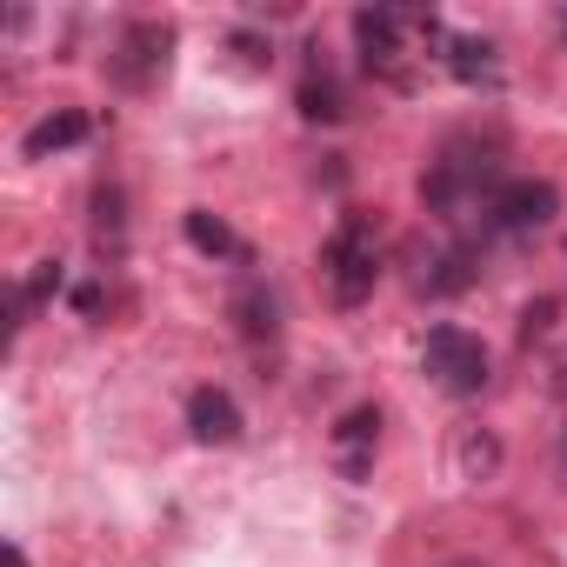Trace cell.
Returning a JSON list of instances; mask_svg holds the SVG:
<instances>
[{
  "instance_id": "obj_1",
  "label": "cell",
  "mask_w": 567,
  "mask_h": 567,
  "mask_svg": "<svg viewBox=\"0 0 567 567\" xmlns=\"http://www.w3.org/2000/svg\"><path fill=\"white\" fill-rule=\"evenodd\" d=\"M321 280H328V295L341 308H361L374 295V280H381V240H374L368 214H341V227L321 240Z\"/></svg>"
},
{
  "instance_id": "obj_2",
  "label": "cell",
  "mask_w": 567,
  "mask_h": 567,
  "mask_svg": "<svg viewBox=\"0 0 567 567\" xmlns=\"http://www.w3.org/2000/svg\"><path fill=\"white\" fill-rule=\"evenodd\" d=\"M414 28H427V21L401 14V8H361L354 14V41H361L368 74H388L394 87H414V74H408V34Z\"/></svg>"
},
{
  "instance_id": "obj_3",
  "label": "cell",
  "mask_w": 567,
  "mask_h": 567,
  "mask_svg": "<svg viewBox=\"0 0 567 567\" xmlns=\"http://www.w3.org/2000/svg\"><path fill=\"white\" fill-rule=\"evenodd\" d=\"M167 54H174V28L167 21H127L114 54H107V74H114V87L141 94V87H154L167 74Z\"/></svg>"
},
{
  "instance_id": "obj_4",
  "label": "cell",
  "mask_w": 567,
  "mask_h": 567,
  "mask_svg": "<svg viewBox=\"0 0 567 567\" xmlns=\"http://www.w3.org/2000/svg\"><path fill=\"white\" fill-rule=\"evenodd\" d=\"M421 368H427L447 394H461V401L487 388V348H481V334H467V328H434L427 348H421Z\"/></svg>"
},
{
  "instance_id": "obj_5",
  "label": "cell",
  "mask_w": 567,
  "mask_h": 567,
  "mask_svg": "<svg viewBox=\"0 0 567 567\" xmlns=\"http://www.w3.org/2000/svg\"><path fill=\"white\" fill-rule=\"evenodd\" d=\"M560 214V187L554 181H501V194L487 200V227L494 234H534Z\"/></svg>"
},
{
  "instance_id": "obj_6",
  "label": "cell",
  "mask_w": 567,
  "mask_h": 567,
  "mask_svg": "<svg viewBox=\"0 0 567 567\" xmlns=\"http://www.w3.org/2000/svg\"><path fill=\"white\" fill-rule=\"evenodd\" d=\"M374 441H381V408H348L334 421V467L348 481H368L374 474Z\"/></svg>"
},
{
  "instance_id": "obj_7",
  "label": "cell",
  "mask_w": 567,
  "mask_h": 567,
  "mask_svg": "<svg viewBox=\"0 0 567 567\" xmlns=\"http://www.w3.org/2000/svg\"><path fill=\"white\" fill-rule=\"evenodd\" d=\"M187 434H194L200 447L240 441V408H234V394H227V388H194V394H187Z\"/></svg>"
},
{
  "instance_id": "obj_8",
  "label": "cell",
  "mask_w": 567,
  "mask_h": 567,
  "mask_svg": "<svg viewBox=\"0 0 567 567\" xmlns=\"http://www.w3.org/2000/svg\"><path fill=\"white\" fill-rule=\"evenodd\" d=\"M447 74L467 81V87H501V48L481 41V34H447Z\"/></svg>"
},
{
  "instance_id": "obj_9",
  "label": "cell",
  "mask_w": 567,
  "mask_h": 567,
  "mask_svg": "<svg viewBox=\"0 0 567 567\" xmlns=\"http://www.w3.org/2000/svg\"><path fill=\"white\" fill-rule=\"evenodd\" d=\"M87 134H94V121H87L81 107H61V114H48V121H34V127H28L21 154H28V161H48V154H68V147H81Z\"/></svg>"
},
{
  "instance_id": "obj_10",
  "label": "cell",
  "mask_w": 567,
  "mask_h": 567,
  "mask_svg": "<svg viewBox=\"0 0 567 567\" xmlns=\"http://www.w3.org/2000/svg\"><path fill=\"white\" fill-rule=\"evenodd\" d=\"M227 315H234V328H240L247 341H274V334H280V301H274L267 280H240Z\"/></svg>"
},
{
  "instance_id": "obj_11",
  "label": "cell",
  "mask_w": 567,
  "mask_h": 567,
  "mask_svg": "<svg viewBox=\"0 0 567 567\" xmlns=\"http://www.w3.org/2000/svg\"><path fill=\"white\" fill-rule=\"evenodd\" d=\"M474 267H481V247H474V240H447V247L427 260L421 288H427V295H461V288H474Z\"/></svg>"
},
{
  "instance_id": "obj_12",
  "label": "cell",
  "mask_w": 567,
  "mask_h": 567,
  "mask_svg": "<svg viewBox=\"0 0 567 567\" xmlns=\"http://www.w3.org/2000/svg\"><path fill=\"white\" fill-rule=\"evenodd\" d=\"M181 227H187V240H194L207 260H234V267H247V260H254V254H247V240H240L220 214H207V207H187V220H181Z\"/></svg>"
},
{
  "instance_id": "obj_13",
  "label": "cell",
  "mask_w": 567,
  "mask_h": 567,
  "mask_svg": "<svg viewBox=\"0 0 567 567\" xmlns=\"http://www.w3.org/2000/svg\"><path fill=\"white\" fill-rule=\"evenodd\" d=\"M61 280H68V274H61V260H34V274L14 288V334L28 328V315H34V308H48V301L61 295Z\"/></svg>"
},
{
  "instance_id": "obj_14",
  "label": "cell",
  "mask_w": 567,
  "mask_h": 567,
  "mask_svg": "<svg viewBox=\"0 0 567 567\" xmlns=\"http://www.w3.org/2000/svg\"><path fill=\"white\" fill-rule=\"evenodd\" d=\"M301 114H308V121H341V114H348V107H341V87H334L321 68L301 81Z\"/></svg>"
},
{
  "instance_id": "obj_15",
  "label": "cell",
  "mask_w": 567,
  "mask_h": 567,
  "mask_svg": "<svg viewBox=\"0 0 567 567\" xmlns=\"http://www.w3.org/2000/svg\"><path fill=\"white\" fill-rule=\"evenodd\" d=\"M454 461H461V481H481V474H494L501 467V447H494V434H461V447H454Z\"/></svg>"
},
{
  "instance_id": "obj_16",
  "label": "cell",
  "mask_w": 567,
  "mask_h": 567,
  "mask_svg": "<svg viewBox=\"0 0 567 567\" xmlns=\"http://www.w3.org/2000/svg\"><path fill=\"white\" fill-rule=\"evenodd\" d=\"M94 234L121 247V234H127V220H121V187H101V194H94Z\"/></svg>"
},
{
  "instance_id": "obj_17",
  "label": "cell",
  "mask_w": 567,
  "mask_h": 567,
  "mask_svg": "<svg viewBox=\"0 0 567 567\" xmlns=\"http://www.w3.org/2000/svg\"><path fill=\"white\" fill-rule=\"evenodd\" d=\"M547 321H554V308H547V301H534V308H527V334H540Z\"/></svg>"
},
{
  "instance_id": "obj_18",
  "label": "cell",
  "mask_w": 567,
  "mask_h": 567,
  "mask_svg": "<svg viewBox=\"0 0 567 567\" xmlns=\"http://www.w3.org/2000/svg\"><path fill=\"white\" fill-rule=\"evenodd\" d=\"M8 567H28V554H21V540H8Z\"/></svg>"
},
{
  "instance_id": "obj_19",
  "label": "cell",
  "mask_w": 567,
  "mask_h": 567,
  "mask_svg": "<svg viewBox=\"0 0 567 567\" xmlns=\"http://www.w3.org/2000/svg\"><path fill=\"white\" fill-rule=\"evenodd\" d=\"M560 474H567V434H560Z\"/></svg>"
},
{
  "instance_id": "obj_20",
  "label": "cell",
  "mask_w": 567,
  "mask_h": 567,
  "mask_svg": "<svg viewBox=\"0 0 567 567\" xmlns=\"http://www.w3.org/2000/svg\"><path fill=\"white\" fill-rule=\"evenodd\" d=\"M454 567H481V560H454Z\"/></svg>"
},
{
  "instance_id": "obj_21",
  "label": "cell",
  "mask_w": 567,
  "mask_h": 567,
  "mask_svg": "<svg viewBox=\"0 0 567 567\" xmlns=\"http://www.w3.org/2000/svg\"><path fill=\"white\" fill-rule=\"evenodd\" d=\"M560 34H567V14H560Z\"/></svg>"
}]
</instances>
